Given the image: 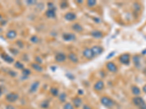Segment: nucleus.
Masks as SVG:
<instances>
[{
    "label": "nucleus",
    "mask_w": 146,
    "mask_h": 109,
    "mask_svg": "<svg viewBox=\"0 0 146 109\" xmlns=\"http://www.w3.org/2000/svg\"><path fill=\"white\" fill-rule=\"evenodd\" d=\"M96 5V1L95 0H89L87 2V5L89 7H93L94 6H95Z\"/></svg>",
    "instance_id": "obj_27"
},
{
    "label": "nucleus",
    "mask_w": 146,
    "mask_h": 109,
    "mask_svg": "<svg viewBox=\"0 0 146 109\" xmlns=\"http://www.w3.org/2000/svg\"><path fill=\"white\" fill-rule=\"evenodd\" d=\"M16 45H18V47H20V48H23V47H24V44H23V42L21 41H17L16 42Z\"/></svg>",
    "instance_id": "obj_35"
},
{
    "label": "nucleus",
    "mask_w": 146,
    "mask_h": 109,
    "mask_svg": "<svg viewBox=\"0 0 146 109\" xmlns=\"http://www.w3.org/2000/svg\"><path fill=\"white\" fill-rule=\"evenodd\" d=\"M83 109H91V108L89 106V105H86H86H83Z\"/></svg>",
    "instance_id": "obj_39"
},
{
    "label": "nucleus",
    "mask_w": 146,
    "mask_h": 109,
    "mask_svg": "<svg viewBox=\"0 0 146 109\" xmlns=\"http://www.w3.org/2000/svg\"><path fill=\"white\" fill-rule=\"evenodd\" d=\"M60 6H61V8H66L68 6V4L66 1H64V2H61L60 3Z\"/></svg>",
    "instance_id": "obj_32"
},
{
    "label": "nucleus",
    "mask_w": 146,
    "mask_h": 109,
    "mask_svg": "<svg viewBox=\"0 0 146 109\" xmlns=\"http://www.w3.org/2000/svg\"><path fill=\"white\" fill-rule=\"evenodd\" d=\"M64 18L68 21H72V20H75L76 19L77 15H75V13H72V12H69V13L65 14Z\"/></svg>",
    "instance_id": "obj_9"
},
{
    "label": "nucleus",
    "mask_w": 146,
    "mask_h": 109,
    "mask_svg": "<svg viewBox=\"0 0 146 109\" xmlns=\"http://www.w3.org/2000/svg\"><path fill=\"white\" fill-rule=\"evenodd\" d=\"M8 74H9V75H10V77H15L17 76V73L15 72V71H13V70H10L9 72H8Z\"/></svg>",
    "instance_id": "obj_33"
},
{
    "label": "nucleus",
    "mask_w": 146,
    "mask_h": 109,
    "mask_svg": "<svg viewBox=\"0 0 146 109\" xmlns=\"http://www.w3.org/2000/svg\"><path fill=\"white\" fill-rule=\"evenodd\" d=\"M22 109H27V108H22Z\"/></svg>",
    "instance_id": "obj_43"
},
{
    "label": "nucleus",
    "mask_w": 146,
    "mask_h": 109,
    "mask_svg": "<svg viewBox=\"0 0 146 109\" xmlns=\"http://www.w3.org/2000/svg\"><path fill=\"white\" fill-rule=\"evenodd\" d=\"M142 90H143V92H145V93H146V84L143 87V88H142Z\"/></svg>",
    "instance_id": "obj_40"
},
{
    "label": "nucleus",
    "mask_w": 146,
    "mask_h": 109,
    "mask_svg": "<svg viewBox=\"0 0 146 109\" xmlns=\"http://www.w3.org/2000/svg\"><path fill=\"white\" fill-rule=\"evenodd\" d=\"M132 60H133V62L134 63V64L136 65H140V58L138 56V55H134V56H133V58H132Z\"/></svg>",
    "instance_id": "obj_25"
},
{
    "label": "nucleus",
    "mask_w": 146,
    "mask_h": 109,
    "mask_svg": "<svg viewBox=\"0 0 146 109\" xmlns=\"http://www.w3.org/2000/svg\"><path fill=\"white\" fill-rule=\"evenodd\" d=\"M68 59L70 60L71 62H72L73 63H77L79 61L78 57L77 56V55L74 52H70L68 55Z\"/></svg>",
    "instance_id": "obj_14"
},
{
    "label": "nucleus",
    "mask_w": 146,
    "mask_h": 109,
    "mask_svg": "<svg viewBox=\"0 0 146 109\" xmlns=\"http://www.w3.org/2000/svg\"><path fill=\"white\" fill-rule=\"evenodd\" d=\"M107 68H108L109 71L110 72H113V73H115L118 71V68L116 66V65L113 62H108L107 63Z\"/></svg>",
    "instance_id": "obj_10"
},
{
    "label": "nucleus",
    "mask_w": 146,
    "mask_h": 109,
    "mask_svg": "<svg viewBox=\"0 0 146 109\" xmlns=\"http://www.w3.org/2000/svg\"><path fill=\"white\" fill-rule=\"evenodd\" d=\"M83 55L86 58L89 59V60H91V59H93L94 58V55L93 53V52L91 50V49L90 48H86L83 51Z\"/></svg>",
    "instance_id": "obj_5"
},
{
    "label": "nucleus",
    "mask_w": 146,
    "mask_h": 109,
    "mask_svg": "<svg viewBox=\"0 0 146 109\" xmlns=\"http://www.w3.org/2000/svg\"><path fill=\"white\" fill-rule=\"evenodd\" d=\"M48 6L49 10H55V11L56 10V6L54 5V4L52 3V2H48Z\"/></svg>",
    "instance_id": "obj_29"
},
{
    "label": "nucleus",
    "mask_w": 146,
    "mask_h": 109,
    "mask_svg": "<svg viewBox=\"0 0 146 109\" xmlns=\"http://www.w3.org/2000/svg\"><path fill=\"white\" fill-rule=\"evenodd\" d=\"M131 57L129 54H123L119 57V60L122 64L128 65L130 63Z\"/></svg>",
    "instance_id": "obj_4"
},
{
    "label": "nucleus",
    "mask_w": 146,
    "mask_h": 109,
    "mask_svg": "<svg viewBox=\"0 0 146 109\" xmlns=\"http://www.w3.org/2000/svg\"><path fill=\"white\" fill-rule=\"evenodd\" d=\"M91 50L93 52L94 55H101L103 51H104V49L103 47L101 46H99V45H95V46H93L91 48Z\"/></svg>",
    "instance_id": "obj_6"
},
{
    "label": "nucleus",
    "mask_w": 146,
    "mask_h": 109,
    "mask_svg": "<svg viewBox=\"0 0 146 109\" xmlns=\"http://www.w3.org/2000/svg\"><path fill=\"white\" fill-rule=\"evenodd\" d=\"M18 97H19L18 94H17L15 92H10L6 95L5 99H6L7 101L9 102V103H14V102L18 100Z\"/></svg>",
    "instance_id": "obj_3"
},
{
    "label": "nucleus",
    "mask_w": 146,
    "mask_h": 109,
    "mask_svg": "<svg viewBox=\"0 0 146 109\" xmlns=\"http://www.w3.org/2000/svg\"><path fill=\"white\" fill-rule=\"evenodd\" d=\"M16 36H17V33L15 30H10V31H7L6 33L7 38L9 39H13L16 37Z\"/></svg>",
    "instance_id": "obj_18"
},
{
    "label": "nucleus",
    "mask_w": 146,
    "mask_h": 109,
    "mask_svg": "<svg viewBox=\"0 0 146 109\" xmlns=\"http://www.w3.org/2000/svg\"><path fill=\"white\" fill-rule=\"evenodd\" d=\"M91 36L95 39H101L103 37V33L99 30H94L91 33Z\"/></svg>",
    "instance_id": "obj_15"
},
{
    "label": "nucleus",
    "mask_w": 146,
    "mask_h": 109,
    "mask_svg": "<svg viewBox=\"0 0 146 109\" xmlns=\"http://www.w3.org/2000/svg\"><path fill=\"white\" fill-rule=\"evenodd\" d=\"M50 92L53 96H58V90L56 87H51L50 90Z\"/></svg>",
    "instance_id": "obj_23"
},
{
    "label": "nucleus",
    "mask_w": 146,
    "mask_h": 109,
    "mask_svg": "<svg viewBox=\"0 0 146 109\" xmlns=\"http://www.w3.org/2000/svg\"><path fill=\"white\" fill-rule=\"evenodd\" d=\"M45 15L49 18H53L56 17V11L55 10H48L46 12H45Z\"/></svg>",
    "instance_id": "obj_20"
},
{
    "label": "nucleus",
    "mask_w": 146,
    "mask_h": 109,
    "mask_svg": "<svg viewBox=\"0 0 146 109\" xmlns=\"http://www.w3.org/2000/svg\"><path fill=\"white\" fill-rule=\"evenodd\" d=\"M72 28L73 29V31H76V32H82L83 31V26H81L80 23H74L72 26Z\"/></svg>",
    "instance_id": "obj_16"
},
{
    "label": "nucleus",
    "mask_w": 146,
    "mask_h": 109,
    "mask_svg": "<svg viewBox=\"0 0 146 109\" xmlns=\"http://www.w3.org/2000/svg\"><path fill=\"white\" fill-rule=\"evenodd\" d=\"M105 87V84L103 82V81H98L94 84V88L96 91H102Z\"/></svg>",
    "instance_id": "obj_11"
},
{
    "label": "nucleus",
    "mask_w": 146,
    "mask_h": 109,
    "mask_svg": "<svg viewBox=\"0 0 146 109\" xmlns=\"http://www.w3.org/2000/svg\"><path fill=\"white\" fill-rule=\"evenodd\" d=\"M64 109H75V107L71 103H67L64 105Z\"/></svg>",
    "instance_id": "obj_26"
},
{
    "label": "nucleus",
    "mask_w": 146,
    "mask_h": 109,
    "mask_svg": "<svg viewBox=\"0 0 146 109\" xmlns=\"http://www.w3.org/2000/svg\"><path fill=\"white\" fill-rule=\"evenodd\" d=\"M30 41H31V42H32V43L37 44V43L39 42V38L37 36H32V37L30 38Z\"/></svg>",
    "instance_id": "obj_28"
},
{
    "label": "nucleus",
    "mask_w": 146,
    "mask_h": 109,
    "mask_svg": "<svg viewBox=\"0 0 146 109\" xmlns=\"http://www.w3.org/2000/svg\"><path fill=\"white\" fill-rule=\"evenodd\" d=\"M36 62H37V63H39V64H40V63H43V60L41 59V58L38 57V56H37L36 57Z\"/></svg>",
    "instance_id": "obj_34"
},
{
    "label": "nucleus",
    "mask_w": 146,
    "mask_h": 109,
    "mask_svg": "<svg viewBox=\"0 0 146 109\" xmlns=\"http://www.w3.org/2000/svg\"><path fill=\"white\" fill-rule=\"evenodd\" d=\"M55 60L58 63H63L67 60V56L63 52H58L55 56Z\"/></svg>",
    "instance_id": "obj_8"
},
{
    "label": "nucleus",
    "mask_w": 146,
    "mask_h": 109,
    "mask_svg": "<svg viewBox=\"0 0 146 109\" xmlns=\"http://www.w3.org/2000/svg\"><path fill=\"white\" fill-rule=\"evenodd\" d=\"M133 103L140 109H146V103L145 100L140 97H134L132 99Z\"/></svg>",
    "instance_id": "obj_1"
},
{
    "label": "nucleus",
    "mask_w": 146,
    "mask_h": 109,
    "mask_svg": "<svg viewBox=\"0 0 146 109\" xmlns=\"http://www.w3.org/2000/svg\"><path fill=\"white\" fill-rule=\"evenodd\" d=\"M113 55H115V52H111L109 55H108V56H107V59H110V58H112Z\"/></svg>",
    "instance_id": "obj_37"
},
{
    "label": "nucleus",
    "mask_w": 146,
    "mask_h": 109,
    "mask_svg": "<svg viewBox=\"0 0 146 109\" xmlns=\"http://www.w3.org/2000/svg\"><path fill=\"white\" fill-rule=\"evenodd\" d=\"M1 58H2L5 62L8 63H12L14 62V59L11 56H10L9 55L6 54V53L1 54Z\"/></svg>",
    "instance_id": "obj_13"
},
{
    "label": "nucleus",
    "mask_w": 146,
    "mask_h": 109,
    "mask_svg": "<svg viewBox=\"0 0 146 109\" xmlns=\"http://www.w3.org/2000/svg\"><path fill=\"white\" fill-rule=\"evenodd\" d=\"M58 99L61 102H65L66 101V99H67V94L65 92H61L58 95Z\"/></svg>",
    "instance_id": "obj_22"
},
{
    "label": "nucleus",
    "mask_w": 146,
    "mask_h": 109,
    "mask_svg": "<svg viewBox=\"0 0 146 109\" xmlns=\"http://www.w3.org/2000/svg\"><path fill=\"white\" fill-rule=\"evenodd\" d=\"M48 105H49V103H48V100H45V101H43V103L41 104V107H42V108H48Z\"/></svg>",
    "instance_id": "obj_31"
},
{
    "label": "nucleus",
    "mask_w": 146,
    "mask_h": 109,
    "mask_svg": "<svg viewBox=\"0 0 146 109\" xmlns=\"http://www.w3.org/2000/svg\"><path fill=\"white\" fill-rule=\"evenodd\" d=\"M37 2L36 1H32V0H29V1H26V4L28 5H34V4H36Z\"/></svg>",
    "instance_id": "obj_36"
},
{
    "label": "nucleus",
    "mask_w": 146,
    "mask_h": 109,
    "mask_svg": "<svg viewBox=\"0 0 146 109\" xmlns=\"http://www.w3.org/2000/svg\"><path fill=\"white\" fill-rule=\"evenodd\" d=\"M15 67L16 68H18V69H20V70H24V64L22 63H20V61H16L15 63Z\"/></svg>",
    "instance_id": "obj_24"
},
{
    "label": "nucleus",
    "mask_w": 146,
    "mask_h": 109,
    "mask_svg": "<svg viewBox=\"0 0 146 109\" xmlns=\"http://www.w3.org/2000/svg\"><path fill=\"white\" fill-rule=\"evenodd\" d=\"M2 89L0 88V96L2 95Z\"/></svg>",
    "instance_id": "obj_41"
},
{
    "label": "nucleus",
    "mask_w": 146,
    "mask_h": 109,
    "mask_svg": "<svg viewBox=\"0 0 146 109\" xmlns=\"http://www.w3.org/2000/svg\"><path fill=\"white\" fill-rule=\"evenodd\" d=\"M82 100L80 97H75L72 100V105L75 108H79L82 105Z\"/></svg>",
    "instance_id": "obj_17"
},
{
    "label": "nucleus",
    "mask_w": 146,
    "mask_h": 109,
    "mask_svg": "<svg viewBox=\"0 0 146 109\" xmlns=\"http://www.w3.org/2000/svg\"><path fill=\"white\" fill-rule=\"evenodd\" d=\"M39 82H34L31 84L30 86V88H29V92L31 93H34L36 92L39 88Z\"/></svg>",
    "instance_id": "obj_12"
},
{
    "label": "nucleus",
    "mask_w": 146,
    "mask_h": 109,
    "mask_svg": "<svg viewBox=\"0 0 146 109\" xmlns=\"http://www.w3.org/2000/svg\"><path fill=\"white\" fill-rule=\"evenodd\" d=\"M132 92L134 95H135L136 97L140 95V93H141L140 89L137 86H132Z\"/></svg>",
    "instance_id": "obj_21"
},
{
    "label": "nucleus",
    "mask_w": 146,
    "mask_h": 109,
    "mask_svg": "<svg viewBox=\"0 0 146 109\" xmlns=\"http://www.w3.org/2000/svg\"><path fill=\"white\" fill-rule=\"evenodd\" d=\"M22 74H23V75H24V77H28L30 74H31V71L29 70V69H24L23 71H22Z\"/></svg>",
    "instance_id": "obj_30"
},
{
    "label": "nucleus",
    "mask_w": 146,
    "mask_h": 109,
    "mask_svg": "<svg viewBox=\"0 0 146 109\" xmlns=\"http://www.w3.org/2000/svg\"><path fill=\"white\" fill-rule=\"evenodd\" d=\"M31 66H32V68H33L34 70H35L36 71L42 72V71H43V66H42L40 64H39V63H32Z\"/></svg>",
    "instance_id": "obj_19"
},
{
    "label": "nucleus",
    "mask_w": 146,
    "mask_h": 109,
    "mask_svg": "<svg viewBox=\"0 0 146 109\" xmlns=\"http://www.w3.org/2000/svg\"><path fill=\"white\" fill-rule=\"evenodd\" d=\"M62 38L65 41H67V42H70V41H74L75 40L76 37L74 33H64L62 35Z\"/></svg>",
    "instance_id": "obj_7"
},
{
    "label": "nucleus",
    "mask_w": 146,
    "mask_h": 109,
    "mask_svg": "<svg viewBox=\"0 0 146 109\" xmlns=\"http://www.w3.org/2000/svg\"><path fill=\"white\" fill-rule=\"evenodd\" d=\"M100 102L104 106L107 108H112L114 106V101L108 96H102L100 98Z\"/></svg>",
    "instance_id": "obj_2"
},
{
    "label": "nucleus",
    "mask_w": 146,
    "mask_h": 109,
    "mask_svg": "<svg viewBox=\"0 0 146 109\" xmlns=\"http://www.w3.org/2000/svg\"><path fill=\"white\" fill-rule=\"evenodd\" d=\"M0 31H1V28H0Z\"/></svg>",
    "instance_id": "obj_44"
},
{
    "label": "nucleus",
    "mask_w": 146,
    "mask_h": 109,
    "mask_svg": "<svg viewBox=\"0 0 146 109\" xmlns=\"http://www.w3.org/2000/svg\"><path fill=\"white\" fill-rule=\"evenodd\" d=\"M5 109H15V108L12 105H7Z\"/></svg>",
    "instance_id": "obj_38"
},
{
    "label": "nucleus",
    "mask_w": 146,
    "mask_h": 109,
    "mask_svg": "<svg viewBox=\"0 0 146 109\" xmlns=\"http://www.w3.org/2000/svg\"><path fill=\"white\" fill-rule=\"evenodd\" d=\"M2 19H3V18H2V15L0 14V20H2Z\"/></svg>",
    "instance_id": "obj_42"
}]
</instances>
